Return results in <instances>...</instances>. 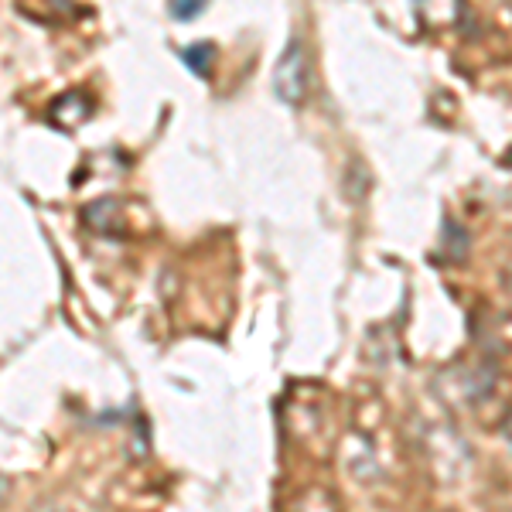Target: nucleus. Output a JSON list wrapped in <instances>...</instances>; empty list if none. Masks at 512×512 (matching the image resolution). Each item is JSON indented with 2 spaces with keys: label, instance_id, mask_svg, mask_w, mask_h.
Returning a JSON list of instances; mask_svg holds the SVG:
<instances>
[{
  "label": "nucleus",
  "instance_id": "3",
  "mask_svg": "<svg viewBox=\"0 0 512 512\" xmlns=\"http://www.w3.org/2000/svg\"><path fill=\"white\" fill-rule=\"evenodd\" d=\"M181 59H185V65L195 76L209 79L212 65H216V45H212V41H198V45H188L185 52H181Z\"/></svg>",
  "mask_w": 512,
  "mask_h": 512
},
{
  "label": "nucleus",
  "instance_id": "2",
  "mask_svg": "<svg viewBox=\"0 0 512 512\" xmlns=\"http://www.w3.org/2000/svg\"><path fill=\"white\" fill-rule=\"evenodd\" d=\"M89 113H93V103H89L86 93H65L59 103H55L52 120L59 123V127H79L82 120H89Z\"/></svg>",
  "mask_w": 512,
  "mask_h": 512
},
{
  "label": "nucleus",
  "instance_id": "5",
  "mask_svg": "<svg viewBox=\"0 0 512 512\" xmlns=\"http://www.w3.org/2000/svg\"><path fill=\"white\" fill-rule=\"evenodd\" d=\"M444 239H448V256L451 260H465V250H468V233L458 226V222H444Z\"/></svg>",
  "mask_w": 512,
  "mask_h": 512
},
{
  "label": "nucleus",
  "instance_id": "1",
  "mask_svg": "<svg viewBox=\"0 0 512 512\" xmlns=\"http://www.w3.org/2000/svg\"><path fill=\"white\" fill-rule=\"evenodd\" d=\"M311 86V62H308V48L297 38L287 41V48L280 52L277 69H274V89L280 96V103L287 106H301Z\"/></svg>",
  "mask_w": 512,
  "mask_h": 512
},
{
  "label": "nucleus",
  "instance_id": "6",
  "mask_svg": "<svg viewBox=\"0 0 512 512\" xmlns=\"http://www.w3.org/2000/svg\"><path fill=\"white\" fill-rule=\"evenodd\" d=\"M205 7H209V0H171V14L178 21H195Z\"/></svg>",
  "mask_w": 512,
  "mask_h": 512
},
{
  "label": "nucleus",
  "instance_id": "4",
  "mask_svg": "<svg viewBox=\"0 0 512 512\" xmlns=\"http://www.w3.org/2000/svg\"><path fill=\"white\" fill-rule=\"evenodd\" d=\"M86 222L96 233H117V202L113 198H99L93 209L86 212Z\"/></svg>",
  "mask_w": 512,
  "mask_h": 512
}]
</instances>
